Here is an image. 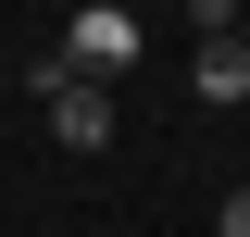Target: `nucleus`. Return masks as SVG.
<instances>
[{
  "label": "nucleus",
  "mask_w": 250,
  "mask_h": 237,
  "mask_svg": "<svg viewBox=\"0 0 250 237\" xmlns=\"http://www.w3.org/2000/svg\"><path fill=\"white\" fill-rule=\"evenodd\" d=\"M125 62H138V13H125V0H88V13L62 25V75H75V88H113Z\"/></svg>",
  "instance_id": "f257e3e1"
},
{
  "label": "nucleus",
  "mask_w": 250,
  "mask_h": 237,
  "mask_svg": "<svg viewBox=\"0 0 250 237\" xmlns=\"http://www.w3.org/2000/svg\"><path fill=\"white\" fill-rule=\"evenodd\" d=\"M200 100H250V38H200Z\"/></svg>",
  "instance_id": "7ed1b4c3"
},
{
  "label": "nucleus",
  "mask_w": 250,
  "mask_h": 237,
  "mask_svg": "<svg viewBox=\"0 0 250 237\" xmlns=\"http://www.w3.org/2000/svg\"><path fill=\"white\" fill-rule=\"evenodd\" d=\"M50 138L62 150H113V88H62L50 100Z\"/></svg>",
  "instance_id": "f03ea898"
},
{
  "label": "nucleus",
  "mask_w": 250,
  "mask_h": 237,
  "mask_svg": "<svg viewBox=\"0 0 250 237\" xmlns=\"http://www.w3.org/2000/svg\"><path fill=\"white\" fill-rule=\"evenodd\" d=\"M213 237H250V187H238V200H225V225H213Z\"/></svg>",
  "instance_id": "20e7f679"
}]
</instances>
